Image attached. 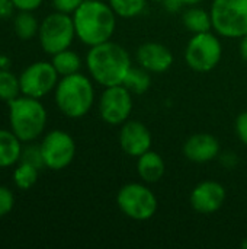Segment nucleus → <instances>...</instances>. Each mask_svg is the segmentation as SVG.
<instances>
[{"label":"nucleus","mask_w":247,"mask_h":249,"mask_svg":"<svg viewBox=\"0 0 247 249\" xmlns=\"http://www.w3.org/2000/svg\"><path fill=\"white\" fill-rule=\"evenodd\" d=\"M146 1L147 0H108L115 15L124 19L135 18L141 15L143 10L146 9Z\"/></svg>","instance_id":"obj_24"},{"label":"nucleus","mask_w":247,"mask_h":249,"mask_svg":"<svg viewBox=\"0 0 247 249\" xmlns=\"http://www.w3.org/2000/svg\"><path fill=\"white\" fill-rule=\"evenodd\" d=\"M95 88L84 74L74 73L63 76L55 86V104L68 118H82L93 107Z\"/></svg>","instance_id":"obj_3"},{"label":"nucleus","mask_w":247,"mask_h":249,"mask_svg":"<svg viewBox=\"0 0 247 249\" xmlns=\"http://www.w3.org/2000/svg\"><path fill=\"white\" fill-rule=\"evenodd\" d=\"M58 73L52 63L36 61L28 66L19 76L20 93L25 96L41 99L52 92L58 83Z\"/></svg>","instance_id":"obj_9"},{"label":"nucleus","mask_w":247,"mask_h":249,"mask_svg":"<svg viewBox=\"0 0 247 249\" xmlns=\"http://www.w3.org/2000/svg\"><path fill=\"white\" fill-rule=\"evenodd\" d=\"M191 206L201 214L218 212L226 201V188L217 181H202L191 193Z\"/></svg>","instance_id":"obj_12"},{"label":"nucleus","mask_w":247,"mask_h":249,"mask_svg":"<svg viewBox=\"0 0 247 249\" xmlns=\"http://www.w3.org/2000/svg\"><path fill=\"white\" fill-rule=\"evenodd\" d=\"M12 1L17 10H28V12H33L42 4V0H12Z\"/></svg>","instance_id":"obj_29"},{"label":"nucleus","mask_w":247,"mask_h":249,"mask_svg":"<svg viewBox=\"0 0 247 249\" xmlns=\"http://www.w3.org/2000/svg\"><path fill=\"white\" fill-rule=\"evenodd\" d=\"M76 36L86 45L93 47L112 38L116 28V15L100 0H84L73 13Z\"/></svg>","instance_id":"obj_2"},{"label":"nucleus","mask_w":247,"mask_h":249,"mask_svg":"<svg viewBox=\"0 0 247 249\" xmlns=\"http://www.w3.org/2000/svg\"><path fill=\"white\" fill-rule=\"evenodd\" d=\"M119 146L124 153L140 158L151 147V133L140 121H125L119 131Z\"/></svg>","instance_id":"obj_13"},{"label":"nucleus","mask_w":247,"mask_h":249,"mask_svg":"<svg viewBox=\"0 0 247 249\" xmlns=\"http://www.w3.org/2000/svg\"><path fill=\"white\" fill-rule=\"evenodd\" d=\"M221 57L223 45L211 31L194 34L185 50L186 64L198 73H207L215 69Z\"/></svg>","instance_id":"obj_8"},{"label":"nucleus","mask_w":247,"mask_h":249,"mask_svg":"<svg viewBox=\"0 0 247 249\" xmlns=\"http://www.w3.org/2000/svg\"><path fill=\"white\" fill-rule=\"evenodd\" d=\"M182 22L185 25V28L188 31H191L192 34H201V32H208L213 28V19H211V13H208L207 10L201 9V7H189L183 16H182Z\"/></svg>","instance_id":"obj_18"},{"label":"nucleus","mask_w":247,"mask_h":249,"mask_svg":"<svg viewBox=\"0 0 247 249\" xmlns=\"http://www.w3.org/2000/svg\"><path fill=\"white\" fill-rule=\"evenodd\" d=\"M13 31L17 38L28 41L38 34L39 23H38L36 18L32 15V12L19 10V13L13 19Z\"/></svg>","instance_id":"obj_20"},{"label":"nucleus","mask_w":247,"mask_h":249,"mask_svg":"<svg viewBox=\"0 0 247 249\" xmlns=\"http://www.w3.org/2000/svg\"><path fill=\"white\" fill-rule=\"evenodd\" d=\"M137 61L150 73H165L173 64V54L163 44L144 42L137 50Z\"/></svg>","instance_id":"obj_14"},{"label":"nucleus","mask_w":247,"mask_h":249,"mask_svg":"<svg viewBox=\"0 0 247 249\" xmlns=\"http://www.w3.org/2000/svg\"><path fill=\"white\" fill-rule=\"evenodd\" d=\"M41 152L45 168L51 171H61L73 162L76 156V143L68 133L63 130H52L42 139Z\"/></svg>","instance_id":"obj_10"},{"label":"nucleus","mask_w":247,"mask_h":249,"mask_svg":"<svg viewBox=\"0 0 247 249\" xmlns=\"http://www.w3.org/2000/svg\"><path fill=\"white\" fill-rule=\"evenodd\" d=\"M119 210L130 219L144 222L151 219L157 212V198L144 184L131 182L124 185L116 196Z\"/></svg>","instance_id":"obj_7"},{"label":"nucleus","mask_w":247,"mask_h":249,"mask_svg":"<svg viewBox=\"0 0 247 249\" xmlns=\"http://www.w3.org/2000/svg\"><path fill=\"white\" fill-rule=\"evenodd\" d=\"M15 206V196L13 193L7 188L0 185V217L7 216Z\"/></svg>","instance_id":"obj_26"},{"label":"nucleus","mask_w":247,"mask_h":249,"mask_svg":"<svg viewBox=\"0 0 247 249\" xmlns=\"http://www.w3.org/2000/svg\"><path fill=\"white\" fill-rule=\"evenodd\" d=\"M137 172L144 182L156 184L163 178L166 172V165H165L163 158L157 152L148 150L138 158Z\"/></svg>","instance_id":"obj_16"},{"label":"nucleus","mask_w":247,"mask_h":249,"mask_svg":"<svg viewBox=\"0 0 247 249\" xmlns=\"http://www.w3.org/2000/svg\"><path fill=\"white\" fill-rule=\"evenodd\" d=\"M74 36L76 28L73 16L57 10L42 20L38 31V38L42 50L51 55L70 48Z\"/></svg>","instance_id":"obj_6"},{"label":"nucleus","mask_w":247,"mask_h":249,"mask_svg":"<svg viewBox=\"0 0 247 249\" xmlns=\"http://www.w3.org/2000/svg\"><path fill=\"white\" fill-rule=\"evenodd\" d=\"M0 61H1V63H0V69H7V67H6V63H9V60H7L6 57H0Z\"/></svg>","instance_id":"obj_33"},{"label":"nucleus","mask_w":247,"mask_h":249,"mask_svg":"<svg viewBox=\"0 0 247 249\" xmlns=\"http://www.w3.org/2000/svg\"><path fill=\"white\" fill-rule=\"evenodd\" d=\"M236 133L242 143L247 146V111L242 112L236 120Z\"/></svg>","instance_id":"obj_28"},{"label":"nucleus","mask_w":247,"mask_h":249,"mask_svg":"<svg viewBox=\"0 0 247 249\" xmlns=\"http://www.w3.org/2000/svg\"><path fill=\"white\" fill-rule=\"evenodd\" d=\"M202 0H181L182 4H189V6H195L198 3H201Z\"/></svg>","instance_id":"obj_32"},{"label":"nucleus","mask_w":247,"mask_h":249,"mask_svg":"<svg viewBox=\"0 0 247 249\" xmlns=\"http://www.w3.org/2000/svg\"><path fill=\"white\" fill-rule=\"evenodd\" d=\"M239 48H240V55H242V58L247 61V34L245 36L240 38V47H239Z\"/></svg>","instance_id":"obj_31"},{"label":"nucleus","mask_w":247,"mask_h":249,"mask_svg":"<svg viewBox=\"0 0 247 249\" xmlns=\"http://www.w3.org/2000/svg\"><path fill=\"white\" fill-rule=\"evenodd\" d=\"M54 69L57 70V73L63 77V76H68V74H74L80 71L82 67V58L79 57L77 53L71 51L70 48L63 50L57 54L52 55L51 60Z\"/></svg>","instance_id":"obj_19"},{"label":"nucleus","mask_w":247,"mask_h":249,"mask_svg":"<svg viewBox=\"0 0 247 249\" xmlns=\"http://www.w3.org/2000/svg\"><path fill=\"white\" fill-rule=\"evenodd\" d=\"M86 66L92 79L105 88L122 85L132 67L128 51L111 39L90 47L86 55Z\"/></svg>","instance_id":"obj_1"},{"label":"nucleus","mask_w":247,"mask_h":249,"mask_svg":"<svg viewBox=\"0 0 247 249\" xmlns=\"http://www.w3.org/2000/svg\"><path fill=\"white\" fill-rule=\"evenodd\" d=\"M183 155L194 163H207L220 155V143L208 133H197L185 142Z\"/></svg>","instance_id":"obj_15"},{"label":"nucleus","mask_w":247,"mask_h":249,"mask_svg":"<svg viewBox=\"0 0 247 249\" xmlns=\"http://www.w3.org/2000/svg\"><path fill=\"white\" fill-rule=\"evenodd\" d=\"M20 162H26V163L38 168V169L45 168L42 152H41V146H28L25 150H22Z\"/></svg>","instance_id":"obj_25"},{"label":"nucleus","mask_w":247,"mask_h":249,"mask_svg":"<svg viewBox=\"0 0 247 249\" xmlns=\"http://www.w3.org/2000/svg\"><path fill=\"white\" fill-rule=\"evenodd\" d=\"M22 142L12 130L0 128V168H9L20 160Z\"/></svg>","instance_id":"obj_17"},{"label":"nucleus","mask_w":247,"mask_h":249,"mask_svg":"<svg viewBox=\"0 0 247 249\" xmlns=\"http://www.w3.org/2000/svg\"><path fill=\"white\" fill-rule=\"evenodd\" d=\"M20 93L19 77L7 69H0V99L10 102Z\"/></svg>","instance_id":"obj_23"},{"label":"nucleus","mask_w":247,"mask_h":249,"mask_svg":"<svg viewBox=\"0 0 247 249\" xmlns=\"http://www.w3.org/2000/svg\"><path fill=\"white\" fill-rule=\"evenodd\" d=\"M154 1H163V0H154Z\"/></svg>","instance_id":"obj_34"},{"label":"nucleus","mask_w":247,"mask_h":249,"mask_svg":"<svg viewBox=\"0 0 247 249\" xmlns=\"http://www.w3.org/2000/svg\"><path fill=\"white\" fill-rule=\"evenodd\" d=\"M38 174H39L38 168L26 162H19V165L13 171V182L19 190H29L36 184Z\"/></svg>","instance_id":"obj_22"},{"label":"nucleus","mask_w":247,"mask_h":249,"mask_svg":"<svg viewBox=\"0 0 247 249\" xmlns=\"http://www.w3.org/2000/svg\"><path fill=\"white\" fill-rule=\"evenodd\" d=\"M213 28L226 38L247 34V0H214L211 4Z\"/></svg>","instance_id":"obj_5"},{"label":"nucleus","mask_w":247,"mask_h":249,"mask_svg":"<svg viewBox=\"0 0 247 249\" xmlns=\"http://www.w3.org/2000/svg\"><path fill=\"white\" fill-rule=\"evenodd\" d=\"M15 4L12 0H0V19H7L15 12Z\"/></svg>","instance_id":"obj_30"},{"label":"nucleus","mask_w":247,"mask_h":249,"mask_svg":"<svg viewBox=\"0 0 247 249\" xmlns=\"http://www.w3.org/2000/svg\"><path fill=\"white\" fill-rule=\"evenodd\" d=\"M132 111L131 92L124 86L105 88L99 99V115L109 125H122L130 120Z\"/></svg>","instance_id":"obj_11"},{"label":"nucleus","mask_w":247,"mask_h":249,"mask_svg":"<svg viewBox=\"0 0 247 249\" xmlns=\"http://www.w3.org/2000/svg\"><path fill=\"white\" fill-rule=\"evenodd\" d=\"M84 0H52V7L57 12L73 15Z\"/></svg>","instance_id":"obj_27"},{"label":"nucleus","mask_w":247,"mask_h":249,"mask_svg":"<svg viewBox=\"0 0 247 249\" xmlns=\"http://www.w3.org/2000/svg\"><path fill=\"white\" fill-rule=\"evenodd\" d=\"M7 104L10 130L20 142H33L44 133L48 115L39 99L23 95Z\"/></svg>","instance_id":"obj_4"},{"label":"nucleus","mask_w":247,"mask_h":249,"mask_svg":"<svg viewBox=\"0 0 247 249\" xmlns=\"http://www.w3.org/2000/svg\"><path fill=\"white\" fill-rule=\"evenodd\" d=\"M131 93L135 95H143L150 89L151 85V73L147 71L146 69L140 67H131L130 71L127 73L124 83H122Z\"/></svg>","instance_id":"obj_21"}]
</instances>
